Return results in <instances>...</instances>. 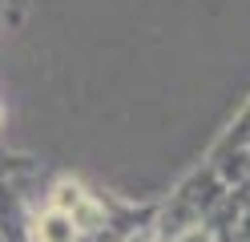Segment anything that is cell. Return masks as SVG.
<instances>
[{
    "label": "cell",
    "instance_id": "1",
    "mask_svg": "<svg viewBox=\"0 0 250 242\" xmlns=\"http://www.w3.org/2000/svg\"><path fill=\"white\" fill-rule=\"evenodd\" d=\"M41 242H73V222L61 214V210L49 214V218L41 222Z\"/></svg>",
    "mask_w": 250,
    "mask_h": 242
}]
</instances>
